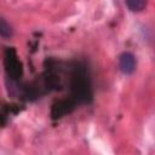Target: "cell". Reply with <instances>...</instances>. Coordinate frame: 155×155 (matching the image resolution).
I'll return each mask as SVG.
<instances>
[{
	"instance_id": "1",
	"label": "cell",
	"mask_w": 155,
	"mask_h": 155,
	"mask_svg": "<svg viewBox=\"0 0 155 155\" xmlns=\"http://www.w3.org/2000/svg\"><path fill=\"white\" fill-rule=\"evenodd\" d=\"M71 90H73L74 97L79 102L85 103L91 98V91H90V86L87 84L85 73L76 71L74 74V79L71 82Z\"/></svg>"
},
{
	"instance_id": "2",
	"label": "cell",
	"mask_w": 155,
	"mask_h": 155,
	"mask_svg": "<svg viewBox=\"0 0 155 155\" xmlns=\"http://www.w3.org/2000/svg\"><path fill=\"white\" fill-rule=\"evenodd\" d=\"M5 67L12 79H18L19 76H22V64L13 50H7L5 54Z\"/></svg>"
},
{
	"instance_id": "3",
	"label": "cell",
	"mask_w": 155,
	"mask_h": 155,
	"mask_svg": "<svg viewBox=\"0 0 155 155\" xmlns=\"http://www.w3.org/2000/svg\"><path fill=\"white\" fill-rule=\"evenodd\" d=\"M136 65H137V61L133 53L131 52H124L120 54L119 57V68L121 70V73H124L125 75H131L134 73L136 70Z\"/></svg>"
},
{
	"instance_id": "4",
	"label": "cell",
	"mask_w": 155,
	"mask_h": 155,
	"mask_svg": "<svg viewBox=\"0 0 155 155\" xmlns=\"http://www.w3.org/2000/svg\"><path fill=\"white\" fill-rule=\"evenodd\" d=\"M74 108V104L70 101H59L58 103H56L52 108V116L54 119L63 116L67 113H70Z\"/></svg>"
},
{
	"instance_id": "5",
	"label": "cell",
	"mask_w": 155,
	"mask_h": 155,
	"mask_svg": "<svg viewBox=\"0 0 155 155\" xmlns=\"http://www.w3.org/2000/svg\"><path fill=\"white\" fill-rule=\"evenodd\" d=\"M147 0H126V5L132 12H140L147 6Z\"/></svg>"
},
{
	"instance_id": "6",
	"label": "cell",
	"mask_w": 155,
	"mask_h": 155,
	"mask_svg": "<svg viewBox=\"0 0 155 155\" xmlns=\"http://www.w3.org/2000/svg\"><path fill=\"white\" fill-rule=\"evenodd\" d=\"M12 35H13V29H12V27L8 24V22H7L5 18L0 17V36L8 39V38H11Z\"/></svg>"
}]
</instances>
